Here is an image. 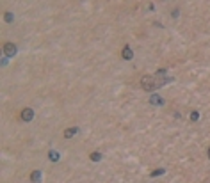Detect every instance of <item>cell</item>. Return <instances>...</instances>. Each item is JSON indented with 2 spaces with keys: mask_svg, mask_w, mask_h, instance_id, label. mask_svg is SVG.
<instances>
[{
  "mask_svg": "<svg viewBox=\"0 0 210 183\" xmlns=\"http://www.w3.org/2000/svg\"><path fill=\"white\" fill-rule=\"evenodd\" d=\"M160 84L151 77V75H144L143 78H141V87L144 89V91H153V89H157Z\"/></svg>",
  "mask_w": 210,
  "mask_h": 183,
  "instance_id": "cell-1",
  "label": "cell"
},
{
  "mask_svg": "<svg viewBox=\"0 0 210 183\" xmlns=\"http://www.w3.org/2000/svg\"><path fill=\"white\" fill-rule=\"evenodd\" d=\"M166 171L164 169H155V171H151V176H160V174H164Z\"/></svg>",
  "mask_w": 210,
  "mask_h": 183,
  "instance_id": "cell-10",
  "label": "cell"
},
{
  "mask_svg": "<svg viewBox=\"0 0 210 183\" xmlns=\"http://www.w3.org/2000/svg\"><path fill=\"white\" fill-rule=\"evenodd\" d=\"M30 180H32V182H39V180H41V173H39V171H32Z\"/></svg>",
  "mask_w": 210,
  "mask_h": 183,
  "instance_id": "cell-8",
  "label": "cell"
},
{
  "mask_svg": "<svg viewBox=\"0 0 210 183\" xmlns=\"http://www.w3.org/2000/svg\"><path fill=\"white\" fill-rule=\"evenodd\" d=\"M91 160L93 162H100L102 160V153H91Z\"/></svg>",
  "mask_w": 210,
  "mask_h": 183,
  "instance_id": "cell-9",
  "label": "cell"
},
{
  "mask_svg": "<svg viewBox=\"0 0 210 183\" xmlns=\"http://www.w3.org/2000/svg\"><path fill=\"white\" fill-rule=\"evenodd\" d=\"M150 103H151V105H157V107H160V105H164V100H162L159 94H151Z\"/></svg>",
  "mask_w": 210,
  "mask_h": 183,
  "instance_id": "cell-5",
  "label": "cell"
},
{
  "mask_svg": "<svg viewBox=\"0 0 210 183\" xmlns=\"http://www.w3.org/2000/svg\"><path fill=\"white\" fill-rule=\"evenodd\" d=\"M32 117H34V110H32V109H29V107H27V109H23V110H21V119H23V121H27V123H29V121H32Z\"/></svg>",
  "mask_w": 210,
  "mask_h": 183,
  "instance_id": "cell-3",
  "label": "cell"
},
{
  "mask_svg": "<svg viewBox=\"0 0 210 183\" xmlns=\"http://www.w3.org/2000/svg\"><path fill=\"white\" fill-rule=\"evenodd\" d=\"M48 158H50L52 162H59V153H57V151H50V153H48Z\"/></svg>",
  "mask_w": 210,
  "mask_h": 183,
  "instance_id": "cell-7",
  "label": "cell"
},
{
  "mask_svg": "<svg viewBox=\"0 0 210 183\" xmlns=\"http://www.w3.org/2000/svg\"><path fill=\"white\" fill-rule=\"evenodd\" d=\"M121 55H123V59H125V61H132V59H134V52H132V48H130L128 44H125V48H123Z\"/></svg>",
  "mask_w": 210,
  "mask_h": 183,
  "instance_id": "cell-4",
  "label": "cell"
},
{
  "mask_svg": "<svg viewBox=\"0 0 210 183\" xmlns=\"http://www.w3.org/2000/svg\"><path fill=\"white\" fill-rule=\"evenodd\" d=\"M209 158H210V148H209Z\"/></svg>",
  "mask_w": 210,
  "mask_h": 183,
  "instance_id": "cell-13",
  "label": "cell"
},
{
  "mask_svg": "<svg viewBox=\"0 0 210 183\" xmlns=\"http://www.w3.org/2000/svg\"><path fill=\"white\" fill-rule=\"evenodd\" d=\"M191 119H192V121H198V119H200V114H198L196 110H194V112H191Z\"/></svg>",
  "mask_w": 210,
  "mask_h": 183,
  "instance_id": "cell-11",
  "label": "cell"
},
{
  "mask_svg": "<svg viewBox=\"0 0 210 183\" xmlns=\"http://www.w3.org/2000/svg\"><path fill=\"white\" fill-rule=\"evenodd\" d=\"M4 53H5V57L16 55V44H14V43H5V44H4Z\"/></svg>",
  "mask_w": 210,
  "mask_h": 183,
  "instance_id": "cell-2",
  "label": "cell"
},
{
  "mask_svg": "<svg viewBox=\"0 0 210 183\" xmlns=\"http://www.w3.org/2000/svg\"><path fill=\"white\" fill-rule=\"evenodd\" d=\"M77 132H78V128H75V126H73V128H68V130L64 132V137H66V139H71Z\"/></svg>",
  "mask_w": 210,
  "mask_h": 183,
  "instance_id": "cell-6",
  "label": "cell"
},
{
  "mask_svg": "<svg viewBox=\"0 0 210 183\" xmlns=\"http://www.w3.org/2000/svg\"><path fill=\"white\" fill-rule=\"evenodd\" d=\"M12 20H14L12 12H5V21H12Z\"/></svg>",
  "mask_w": 210,
  "mask_h": 183,
  "instance_id": "cell-12",
  "label": "cell"
}]
</instances>
